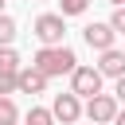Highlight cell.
<instances>
[{
	"instance_id": "6da1fadb",
	"label": "cell",
	"mask_w": 125,
	"mask_h": 125,
	"mask_svg": "<svg viewBox=\"0 0 125 125\" xmlns=\"http://www.w3.org/2000/svg\"><path fill=\"white\" fill-rule=\"evenodd\" d=\"M31 66L43 70L47 78H55V74H70V70L78 66V59H74V51H70L66 43H55V47H39Z\"/></svg>"
},
{
	"instance_id": "7a4b0ae2",
	"label": "cell",
	"mask_w": 125,
	"mask_h": 125,
	"mask_svg": "<svg viewBox=\"0 0 125 125\" xmlns=\"http://www.w3.org/2000/svg\"><path fill=\"white\" fill-rule=\"evenodd\" d=\"M66 16H55V12H43L39 20H35V39L43 43V47H55V43H62V35H66V23H62Z\"/></svg>"
},
{
	"instance_id": "3957f363",
	"label": "cell",
	"mask_w": 125,
	"mask_h": 125,
	"mask_svg": "<svg viewBox=\"0 0 125 125\" xmlns=\"http://www.w3.org/2000/svg\"><path fill=\"white\" fill-rule=\"evenodd\" d=\"M70 90H74L78 98L98 94V90H102V70H98V66H74V70H70Z\"/></svg>"
},
{
	"instance_id": "277c9868",
	"label": "cell",
	"mask_w": 125,
	"mask_h": 125,
	"mask_svg": "<svg viewBox=\"0 0 125 125\" xmlns=\"http://www.w3.org/2000/svg\"><path fill=\"white\" fill-rule=\"evenodd\" d=\"M113 113H117V98L113 94H90V102H86V117L94 121V125H109L113 121Z\"/></svg>"
},
{
	"instance_id": "5b68a950",
	"label": "cell",
	"mask_w": 125,
	"mask_h": 125,
	"mask_svg": "<svg viewBox=\"0 0 125 125\" xmlns=\"http://www.w3.org/2000/svg\"><path fill=\"white\" fill-rule=\"evenodd\" d=\"M51 113H55V121H62V125L78 121V117H82V102H78V94H74V90H70V94H59V98L51 102Z\"/></svg>"
},
{
	"instance_id": "8992f818",
	"label": "cell",
	"mask_w": 125,
	"mask_h": 125,
	"mask_svg": "<svg viewBox=\"0 0 125 125\" xmlns=\"http://www.w3.org/2000/svg\"><path fill=\"white\" fill-rule=\"evenodd\" d=\"M113 35H117V31H113L109 23H98V20L82 27V39H86V47H94V51H105V47H113Z\"/></svg>"
},
{
	"instance_id": "52a82bcc",
	"label": "cell",
	"mask_w": 125,
	"mask_h": 125,
	"mask_svg": "<svg viewBox=\"0 0 125 125\" xmlns=\"http://www.w3.org/2000/svg\"><path fill=\"white\" fill-rule=\"evenodd\" d=\"M16 90L20 94H43L47 90V74L35 70V66H20L16 70Z\"/></svg>"
},
{
	"instance_id": "ba28073f",
	"label": "cell",
	"mask_w": 125,
	"mask_h": 125,
	"mask_svg": "<svg viewBox=\"0 0 125 125\" xmlns=\"http://www.w3.org/2000/svg\"><path fill=\"white\" fill-rule=\"evenodd\" d=\"M98 70H102V78H105V74H109V78L125 74V51H117V47H105V51H102V59H98Z\"/></svg>"
},
{
	"instance_id": "9c48e42d",
	"label": "cell",
	"mask_w": 125,
	"mask_h": 125,
	"mask_svg": "<svg viewBox=\"0 0 125 125\" xmlns=\"http://www.w3.org/2000/svg\"><path fill=\"white\" fill-rule=\"evenodd\" d=\"M16 121H20V109H16L12 94H4L0 98V125H16Z\"/></svg>"
},
{
	"instance_id": "30bf717a",
	"label": "cell",
	"mask_w": 125,
	"mask_h": 125,
	"mask_svg": "<svg viewBox=\"0 0 125 125\" xmlns=\"http://www.w3.org/2000/svg\"><path fill=\"white\" fill-rule=\"evenodd\" d=\"M0 70H12V74L20 70V55L12 51V43H4V47H0Z\"/></svg>"
},
{
	"instance_id": "8fae6325",
	"label": "cell",
	"mask_w": 125,
	"mask_h": 125,
	"mask_svg": "<svg viewBox=\"0 0 125 125\" xmlns=\"http://www.w3.org/2000/svg\"><path fill=\"white\" fill-rule=\"evenodd\" d=\"M27 125H55V113L43 109V105H31L27 109Z\"/></svg>"
},
{
	"instance_id": "7c38bea8",
	"label": "cell",
	"mask_w": 125,
	"mask_h": 125,
	"mask_svg": "<svg viewBox=\"0 0 125 125\" xmlns=\"http://www.w3.org/2000/svg\"><path fill=\"white\" fill-rule=\"evenodd\" d=\"M12 39H16V20L0 12V47H4V43H12Z\"/></svg>"
},
{
	"instance_id": "4fadbf2b",
	"label": "cell",
	"mask_w": 125,
	"mask_h": 125,
	"mask_svg": "<svg viewBox=\"0 0 125 125\" xmlns=\"http://www.w3.org/2000/svg\"><path fill=\"white\" fill-rule=\"evenodd\" d=\"M86 4H90V0H59L62 16H82V12H86Z\"/></svg>"
},
{
	"instance_id": "5bb4252c",
	"label": "cell",
	"mask_w": 125,
	"mask_h": 125,
	"mask_svg": "<svg viewBox=\"0 0 125 125\" xmlns=\"http://www.w3.org/2000/svg\"><path fill=\"white\" fill-rule=\"evenodd\" d=\"M4 94H16V74L12 70H0V98Z\"/></svg>"
},
{
	"instance_id": "9a60e30c",
	"label": "cell",
	"mask_w": 125,
	"mask_h": 125,
	"mask_svg": "<svg viewBox=\"0 0 125 125\" xmlns=\"http://www.w3.org/2000/svg\"><path fill=\"white\" fill-rule=\"evenodd\" d=\"M109 27L125 35V4H113V20H109Z\"/></svg>"
},
{
	"instance_id": "2e32d148",
	"label": "cell",
	"mask_w": 125,
	"mask_h": 125,
	"mask_svg": "<svg viewBox=\"0 0 125 125\" xmlns=\"http://www.w3.org/2000/svg\"><path fill=\"white\" fill-rule=\"evenodd\" d=\"M113 98L125 102V74H117V86H113Z\"/></svg>"
},
{
	"instance_id": "e0dca14e",
	"label": "cell",
	"mask_w": 125,
	"mask_h": 125,
	"mask_svg": "<svg viewBox=\"0 0 125 125\" xmlns=\"http://www.w3.org/2000/svg\"><path fill=\"white\" fill-rule=\"evenodd\" d=\"M109 125H125V113H121V109H117V113H113V121H109Z\"/></svg>"
},
{
	"instance_id": "ac0fdd59",
	"label": "cell",
	"mask_w": 125,
	"mask_h": 125,
	"mask_svg": "<svg viewBox=\"0 0 125 125\" xmlns=\"http://www.w3.org/2000/svg\"><path fill=\"white\" fill-rule=\"evenodd\" d=\"M109 4H125V0H109Z\"/></svg>"
},
{
	"instance_id": "d6986e66",
	"label": "cell",
	"mask_w": 125,
	"mask_h": 125,
	"mask_svg": "<svg viewBox=\"0 0 125 125\" xmlns=\"http://www.w3.org/2000/svg\"><path fill=\"white\" fill-rule=\"evenodd\" d=\"M0 8H4V0H0Z\"/></svg>"
}]
</instances>
